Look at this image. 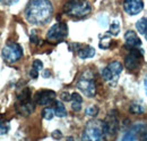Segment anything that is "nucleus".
Returning <instances> with one entry per match:
<instances>
[{
	"label": "nucleus",
	"mask_w": 147,
	"mask_h": 141,
	"mask_svg": "<svg viewBox=\"0 0 147 141\" xmlns=\"http://www.w3.org/2000/svg\"><path fill=\"white\" fill-rule=\"evenodd\" d=\"M71 101H79V103H83V98L79 93L77 92H74L71 93Z\"/></svg>",
	"instance_id": "nucleus-25"
},
{
	"label": "nucleus",
	"mask_w": 147,
	"mask_h": 141,
	"mask_svg": "<svg viewBox=\"0 0 147 141\" xmlns=\"http://www.w3.org/2000/svg\"><path fill=\"white\" fill-rule=\"evenodd\" d=\"M55 114L58 117H65L67 116V110L61 101H55Z\"/></svg>",
	"instance_id": "nucleus-15"
},
{
	"label": "nucleus",
	"mask_w": 147,
	"mask_h": 141,
	"mask_svg": "<svg viewBox=\"0 0 147 141\" xmlns=\"http://www.w3.org/2000/svg\"><path fill=\"white\" fill-rule=\"evenodd\" d=\"M55 109H52L51 107H45L43 110H42V117L44 118V120H48V121H50V120H52L53 118V116H55Z\"/></svg>",
	"instance_id": "nucleus-17"
},
{
	"label": "nucleus",
	"mask_w": 147,
	"mask_h": 141,
	"mask_svg": "<svg viewBox=\"0 0 147 141\" xmlns=\"http://www.w3.org/2000/svg\"><path fill=\"white\" fill-rule=\"evenodd\" d=\"M17 1H18V0H0V2H1L2 5H5V6H13V5H15Z\"/></svg>",
	"instance_id": "nucleus-28"
},
{
	"label": "nucleus",
	"mask_w": 147,
	"mask_h": 141,
	"mask_svg": "<svg viewBox=\"0 0 147 141\" xmlns=\"http://www.w3.org/2000/svg\"><path fill=\"white\" fill-rule=\"evenodd\" d=\"M60 98H61V100H63V101H70V100H71V94H69L68 92H62V93L60 94Z\"/></svg>",
	"instance_id": "nucleus-27"
},
{
	"label": "nucleus",
	"mask_w": 147,
	"mask_h": 141,
	"mask_svg": "<svg viewBox=\"0 0 147 141\" xmlns=\"http://www.w3.org/2000/svg\"><path fill=\"white\" fill-rule=\"evenodd\" d=\"M68 35V26L66 23H57L47 33V40L52 43H59L63 41Z\"/></svg>",
	"instance_id": "nucleus-6"
},
{
	"label": "nucleus",
	"mask_w": 147,
	"mask_h": 141,
	"mask_svg": "<svg viewBox=\"0 0 147 141\" xmlns=\"http://www.w3.org/2000/svg\"><path fill=\"white\" fill-rule=\"evenodd\" d=\"M119 31H120V25H119V23L115 21V22H113V23L111 24L110 32H109V33L112 35H118Z\"/></svg>",
	"instance_id": "nucleus-22"
},
{
	"label": "nucleus",
	"mask_w": 147,
	"mask_h": 141,
	"mask_svg": "<svg viewBox=\"0 0 147 141\" xmlns=\"http://www.w3.org/2000/svg\"><path fill=\"white\" fill-rule=\"evenodd\" d=\"M17 99L19 103H24V101H28L31 100V91L28 88H24L18 94H17Z\"/></svg>",
	"instance_id": "nucleus-16"
},
{
	"label": "nucleus",
	"mask_w": 147,
	"mask_h": 141,
	"mask_svg": "<svg viewBox=\"0 0 147 141\" xmlns=\"http://www.w3.org/2000/svg\"><path fill=\"white\" fill-rule=\"evenodd\" d=\"M85 113H86V115H88V116H96L97 115V113H98V108H97V106H90V107H87L86 108V110H85Z\"/></svg>",
	"instance_id": "nucleus-21"
},
{
	"label": "nucleus",
	"mask_w": 147,
	"mask_h": 141,
	"mask_svg": "<svg viewBox=\"0 0 147 141\" xmlns=\"http://www.w3.org/2000/svg\"><path fill=\"white\" fill-rule=\"evenodd\" d=\"M49 75H50V72H48V70H47V72L44 73V76L47 77V76H49Z\"/></svg>",
	"instance_id": "nucleus-33"
},
{
	"label": "nucleus",
	"mask_w": 147,
	"mask_h": 141,
	"mask_svg": "<svg viewBox=\"0 0 147 141\" xmlns=\"http://www.w3.org/2000/svg\"><path fill=\"white\" fill-rule=\"evenodd\" d=\"M108 68L110 70L111 74H112V76H113L114 82H117V80H118L120 73L123 70L122 64H121L120 62H112V63H110V64L108 65Z\"/></svg>",
	"instance_id": "nucleus-13"
},
{
	"label": "nucleus",
	"mask_w": 147,
	"mask_h": 141,
	"mask_svg": "<svg viewBox=\"0 0 147 141\" xmlns=\"http://www.w3.org/2000/svg\"><path fill=\"white\" fill-rule=\"evenodd\" d=\"M31 41H32L33 43H37V42H38V39H37L36 35H35V31H32V35H31Z\"/></svg>",
	"instance_id": "nucleus-31"
},
{
	"label": "nucleus",
	"mask_w": 147,
	"mask_h": 141,
	"mask_svg": "<svg viewBox=\"0 0 147 141\" xmlns=\"http://www.w3.org/2000/svg\"><path fill=\"white\" fill-rule=\"evenodd\" d=\"M71 108L74 112H79L82 109V103L79 101H73L71 103Z\"/></svg>",
	"instance_id": "nucleus-26"
},
{
	"label": "nucleus",
	"mask_w": 147,
	"mask_h": 141,
	"mask_svg": "<svg viewBox=\"0 0 147 141\" xmlns=\"http://www.w3.org/2000/svg\"><path fill=\"white\" fill-rule=\"evenodd\" d=\"M51 136H52L53 139H61V138H62V133H61V131H59V130L53 131Z\"/></svg>",
	"instance_id": "nucleus-29"
},
{
	"label": "nucleus",
	"mask_w": 147,
	"mask_h": 141,
	"mask_svg": "<svg viewBox=\"0 0 147 141\" xmlns=\"http://www.w3.org/2000/svg\"><path fill=\"white\" fill-rule=\"evenodd\" d=\"M53 14V6L50 0H31L25 8V18L31 24L44 25Z\"/></svg>",
	"instance_id": "nucleus-1"
},
{
	"label": "nucleus",
	"mask_w": 147,
	"mask_h": 141,
	"mask_svg": "<svg viewBox=\"0 0 147 141\" xmlns=\"http://www.w3.org/2000/svg\"><path fill=\"white\" fill-rule=\"evenodd\" d=\"M30 76L32 77V79H37V76H38V70L36 68H34V67H32V70H30Z\"/></svg>",
	"instance_id": "nucleus-30"
},
{
	"label": "nucleus",
	"mask_w": 147,
	"mask_h": 141,
	"mask_svg": "<svg viewBox=\"0 0 147 141\" xmlns=\"http://www.w3.org/2000/svg\"><path fill=\"white\" fill-rule=\"evenodd\" d=\"M123 9L127 14L131 16L138 15L144 9V1L143 0H125Z\"/></svg>",
	"instance_id": "nucleus-8"
},
{
	"label": "nucleus",
	"mask_w": 147,
	"mask_h": 141,
	"mask_svg": "<svg viewBox=\"0 0 147 141\" xmlns=\"http://www.w3.org/2000/svg\"><path fill=\"white\" fill-rule=\"evenodd\" d=\"M1 56L5 62H7L9 64H14L23 57V48L18 43L9 41L3 47L2 51H1Z\"/></svg>",
	"instance_id": "nucleus-5"
},
{
	"label": "nucleus",
	"mask_w": 147,
	"mask_h": 141,
	"mask_svg": "<svg viewBox=\"0 0 147 141\" xmlns=\"http://www.w3.org/2000/svg\"><path fill=\"white\" fill-rule=\"evenodd\" d=\"M146 26H147L146 18H142V19L137 21V23H136V29H137V31H138L139 33H142V34H145Z\"/></svg>",
	"instance_id": "nucleus-18"
},
{
	"label": "nucleus",
	"mask_w": 147,
	"mask_h": 141,
	"mask_svg": "<svg viewBox=\"0 0 147 141\" xmlns=\"http://www.w3.org/2000/svg\"><path fill=\"white\" fill-rule=\"evenodd\" d=\"M146 22H147V17H146ZM144 35H145V39L147 40V26H146V31H145V34Z\"/></svg>",
	"instance_id": "nucleus-34"
},
{
	"label": "nucleus",
	"mask_w": 147,
	"mask_h": 141,
	"mask_svg": "<svg viewBox=\"0 0 147 141\" xmlns=\"http://www.w3.org/2000/svg\"><path fill=\"white\" fill-rule=\"evenodd\" d=\"M113 113H114V112H111L110 114L108 115L107 120L103 121V122H104V126H105L107 134H110V136H114V134L118 132V130H119L118 115H114Z\"/></svg>",
	"instance_id": "nucleus-10"
},
{
	"label": "nucleus",
	"mask_w": 147,
	"mask_h": 141,
	"mask_svg": "<svg viewBox=\"0 0 147 141\" xmlns=\"http://www.w3.org/2000/svg\"><path fill=\"white\" fill-rule=\"evenodd\" d=\"M111 44V39L107 35L103 40H101V42H100V48H102V49H108L109 47H110Z\"/></svg>",
	"instance_id": "nucleus-23"
},
{
	"label": "nucleus",
	"mask_w": 147,
	"mask_h": 141,
	"mask_svg": "<svg viewBox=\"0 0 147 141\" xmlns=\"http://www.w3.org/2000/svg\"><path fill=\"white\" fill-rule=\"evenodd\" d=\"M55 99V92L51 91V90H43V91H38L35 97L34 100L35 103L38 105L43 106H49L51 103H53Z\"/></svg>",
	"instance_id": "nucleus-9"
},
{
	"label": "nucleus",
	"mask_w": 147,
	"mask_h": 141,
	"mask_svg": "<svg viewBox=\"0 0 147 141\" xmlns=\"http://www.w3.org/2000/svg\"><path fill=\"white\" fill-rule=\"evenodd\" d=\"M63 12L74 18H84L92 12V7L86 0H70L63 6Z\"/></svg>",
	"instance_id": "nucleus-2"
},
{
	"label": "nucleus",
	"mask_w": 147,
	"mask_h": 141,
	"mask_svg": "<svg viewBox=\"0 0 147 141\" xmlns=\"http://www.w3.org/2000/svg\"><path fill=\"white\" fill-rule=\"evenodd\" d=\"M35 104L36 103H33L32 100L19 103V104L16 105V112L18 113L20 116H28V115H31L34 112Z\"/></svg>",
	"instance_id": "nucleus-11"
},
{
	"label": "nucleus",
	"mask_w": 147,
	"mask_h": 141,
	"mask_svg": "<svg viewBox=\"0 0 147 141\" xmlns=\"http://www.w3.org/2000/svg\"><path fill=\"white\" fill-rule=\"evenodd\" d=\"M77 88L86 97L93 98L96 93V84L94 80V74L91 70H85L77 81Z\"/></svg>",
	"instance_id": "nucleus-4"
},
{
	"label": "nucleus",
	"mask_w": 147,
	"mask_h": 141,
	"mask_svg": "<svg viewBox=\"0 0 147 141\" xmlns=\"http://www.w3.org/2000/svg\"><path fill=\"white\" fill-rule=\"evenodd\" d=\"M8 131H9V123L2 117H0V136L7 134Z\"/></svg>",
	"instance_id": "nucleus-20"
},
{
	"label": "nucleus",
	"mask_w": 147,
	"mask_h": 141,
	"mask_svg": "<svg viewBox=\"0 0 147 141\" xmlns=\"http://www.w3.org/2000/svg\"><path fill=\"white\" fill-rule=\"evenodd\" d=\"M95 55V49L93 47L90 46H86V47H83L78 50V56L79 58L82 59H87V58H92Z\"/></svg>",
	"instance_id": "nucleus-14"
},
{
	"label": "nucleus",
	"mask_w": 147,
	"mask_h": 141,
	"mask_svg": "<svg viewBox=\"0 0 147 141\" xmlns=\"http://www.w3.org/2000/svg\"><path fill=\"white\" fill-rule=\"evenodd\" d=\"M143 49H137V48H131L130 53L126 56L125 58V66L130 70H138L140 66V58L143 56Z\"/></svg>",
	"instance_id": "nucleus-7"
},
{
	"label": "nucleus",
	"mask_w": 147,
	"mask_h": 141,
	"mask_svg": "<svg viewBox=\"0 0 147 141\" xmlns=\"http://www.w3.org/2000/svg\"><path fill=\"white\" fill-rule=\"evenodd\" d=\"M129 112H130L131 114H136V115H138V114L144 113V112H145V108H144L142 105H139V104H131L130 108H129Z\"/></svg>",
	"instance_id": "nucleus-19"
},
{
	"label": "nucleus",
	"mask_w": 147,
	"mask_h": 141,
	"mask_svg": "<svg viewBox=\"0 0 147 141\" xmlns=\"http://www.w3.org/2000/svg\"><path fill=\"white\" fill-rule=\"evenodd\" d=\"M32 67L36 68L37 70H43V63H42L41 60H38V59H35V60L33 62V66H32Z\"/></svg>",
	"instance_id": "nucleus-24"
},
{
	"label": "nucleus",
	"mask_w": 147,
	"mask_h": 141,
	"mask_svg": "<svg viewBox=\"0 0 147 141\" xmlns=\"http://www.w3.org/2000/svg\"><path fill=\"white\" fill-rule=\"evenodd\" d=\"M125 40H126V47H128L130 49L138 48L142 46V41L135 31H131V30L127 31L125 34Z\"/></svg>",
	"instance_id": "nucleus-12"
},
{
	"label": "nucleus",
	"mask_w": 147,
	"mask_h": 141,
	"mask_svg": "<svg viewBox=\"0 0 147 141\" xmlns=\"http://www.w3.org/2000/svg\"><path fill=\"white\" fill-rule=\"evenodd\" d=\"M107 131L104 122L98 120H92L86 124L82 136V140L85 141H102L105 140Z\"/></svg>",
	"instance_id": "nucleus-3"
},
{
	"label": "nucleus",
	"mask_w": 147,
	"mask_h": 141,
	"mask_svg": "<svg viewBox=\"0 0 147 141\" xmlns=\"http://www.w3.org/2000/svg\"><path fill=\"white\" fill-rule=\"evenodd\" d=\"M144 87H145V92H146L147 94V74L146 76H145V79H144Z\"/></svg>",
	"instance_id": "nucleus-32"
}]
</instances>
